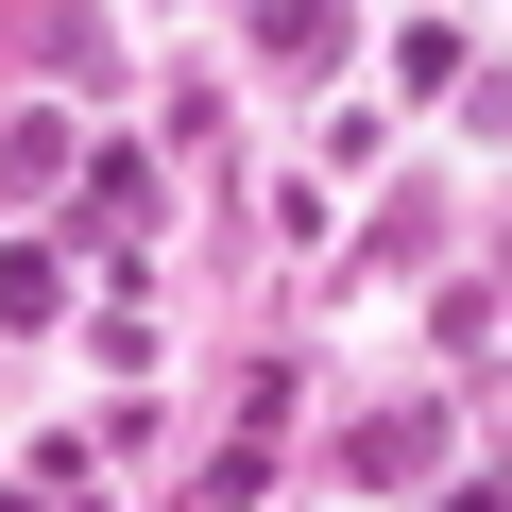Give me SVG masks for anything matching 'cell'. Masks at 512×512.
<instances>
[{
	"label": "cell",
	"mask_w": 512,
	"mask_h": 512,
	"mask_svg": "<svg viewBox=\"0 0 512 512\" xmlns=\"http://www.w3.org/2000/svg\"><path fill=\"white\" fill-rule=\"evenodd\" d=\"M120 222H154V154H86V205H69V239H120Z\"/></svg>",
	"instance_id": "1"
},
{
	"label": "cell",
	"mask_w": 512,
	"mask_h": 512,
	"mask_svg": "<svg viewBox=\"0 0 512 512\" xmlns=\"http://www.w3.org/2000/svg\"><path fill=\"white\" fill-rule=\"evenodd\" d=\"M52 291H69L52 256H0V325H52Z\"/></svg>",
	"instance_id": "2"
}]
</instances>
